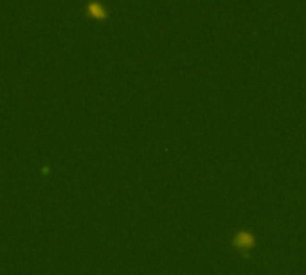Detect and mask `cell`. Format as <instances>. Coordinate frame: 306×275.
Instances as JSON below:
<instances>
[{
    "label": "cell",
    "mask_w": 306,
    "mask_h": 275,
    "mask_svg": "<svg viewBox=\"0 0 306 275\" xmlns=\"http://www.w3.org/2000/svg\"><path fill=\"white\" fill-rule=\"evenodd\" d=\"M86 13L94 16V18H104L106 16V7L98 2V0H90L88 4H86Z\"/></svg>",
    "instance_id": "6da1fadb"
}]
</instances>
